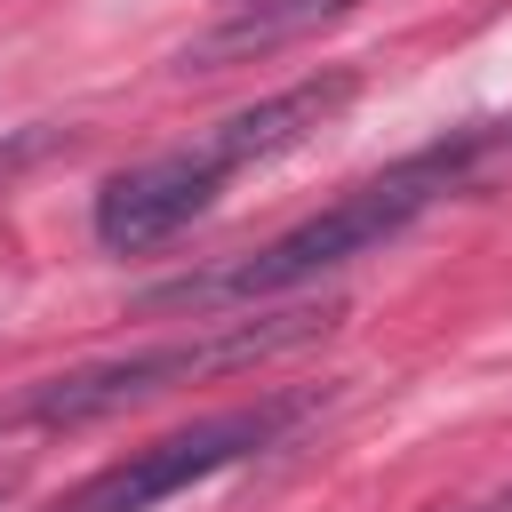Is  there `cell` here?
I'll list each match as a JSON object with an SVG mask.
<instances>
[{"label": "cell", "instance_id": "cell-1", "mask_svg": "<svg viewBox=\"0 0 512 512\" xmlns=\"http://www.w3.org/2000/svg\"><path fill=\"white\" fill-rule=\"evenodd\" d=\"M472 144H480V136L432 144V152H416V160H392L384 176H368V184H352L344 200H328L320 216L288 224V232H280V240H264L256 256H232V264H216V272H200V280L152 288V296H144V312L272 304V296H296V288H312V280L344 272L352 256H368V248L400 240L432 200H448V192H456V176H464V160H472Z\"/></svg>", "mask_w": 512, "mask_h": 512}, {"label": "cell", "instance_id": "cell-2", "mask_svg": "<svg viewBox=\"0 0 512 512\" xmlns=\"http://www.w3.org/2000/svg\"><path fill=\"white\" fill-rule=\"evenodd\" d=\"M328 312L312 304H288V312H256V320H200L192 336H168V344H144V352H112V360H80L64 376H40L24 384L16 400H0V432H80L96 416H120L136 400H160L176 384H200V376H224V368H256L304 336H320Z\"/></svg>", "mask_w": 512, "mask_h": 512}, {"label": "cell", "instance_id": "cell-3", "mask_svg": "<svg viewBox=\"0 0 512 512\" xmlns=\"http://www.w3.org/2000/svg\"><path fill=\"white\" fill-rule=\"evenodd\" d=\"M296 416H304V400H256V408L200 416V424H184V432H168V440H152V448H128L120 464L88 472V480L64 488L48 512H152V504H168V496H184V488L248 464V456L272 448Z\"/></svg>", "mask_w": 512, "mask_h": 512}, {"label": "cell", "instance_id": "cell-4", "mask_svg": "<svg viewBox=\"0 0 512 512\" xmlns=\"http://www.w3.org/2000/svg\"><path fill=\"white\" fill-rule=\"evenodd\" d=\"M224 184H232V168H224V152L200 136V144L152 152V160H136V168H112V176L96 184V200H88V224H96V240H104L112 256H144V248L192 232V224L216 208Z\"/></svg>", "mask_w": 512, "mask_h": 512}, {"label": "cell", "instance_id": "cell-5", "mask_svg": "<svg viewBox=\"0 0 512 512\" xmlns=\"http://www.w3.org/2000/svg\"><path fill=\"white\" fill-rule=\"evenodd\" d=\"M360 96V72H312V80H296V88H280V96H264V104H248V112H232V120H216L208 128V144L224 152V168L240 176V168H264V160H280V152H296V144H312L344 104Z\"/></svg>", "mask_w": 512, "mask_h": 512}, {"label": "cell", "instance_id": "cell-6", "mask_svg": "<svg viewBox=\"0 0 512 512\" xmlns=\"http://www.w3.org/2000/svg\"><path fill=\"white\" fill-rule=\"evenodd\" d=\"M456 512H512V480H504L496 496H480V504H456Z\"/></svg>", "mask_w": 512, "mask_h": 512}]
</instances>
